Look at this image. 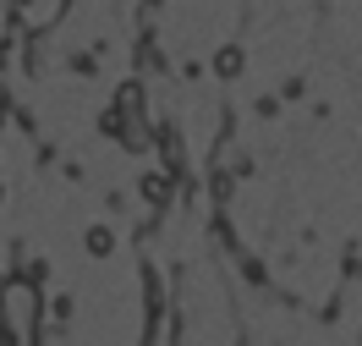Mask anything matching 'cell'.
<instances>
[{"label":"cell","instance_id":"3","mask_svg":"<svg viewBox=\"0 0 362 346\" xmlns=\"http://www.w3.org/2000/svg\"><path fill=\"white\" fill-rule=\"evenodd\" d=\"M83 242H88V253H93V258H110V248H115L110 226H88V236H83Z\"/></svg>","mask_w":362,"mask_h":346},{"label":"cell","instance_id":"4","mask_svg":"<svg viewBox=\"0 0 362 346\" xmlns=\"http://www.w3.org/2000/svg\"><path fill=\"white\" fill-rule=\"evenodd\" d=\"M214 71H220V77H236V71H242V50L226 45L220 55H214Z\"/></svg>","mask_w":362,"mask_h":346},{"label":"cell","instance_id":"2","mask_svg":"<svg viewBox=\"0 0 362 346\" xmlns=\"http://www.w3.org/2000/svg\"><path fill=\"white\" fill-rule=\"evenodd\" d=\"M143 198H148V204H170V176H159V171H154V176H143Z\"/></svg>","mask_w":362,"mask_h":346},{"label":"cell","instance_id":"1","mask_svg":"<svg viewBox=\"0 0 362 346\" xmlns=\"http://www.w3.org/2000/svg\"><path fill=\"white\" fill-rule=\"evenodd\" d=\"M0 335L17 346H39V280L17 275L0 286Z\"/></svg>","mask_w":362,"mask_h":346}]
</instances>
